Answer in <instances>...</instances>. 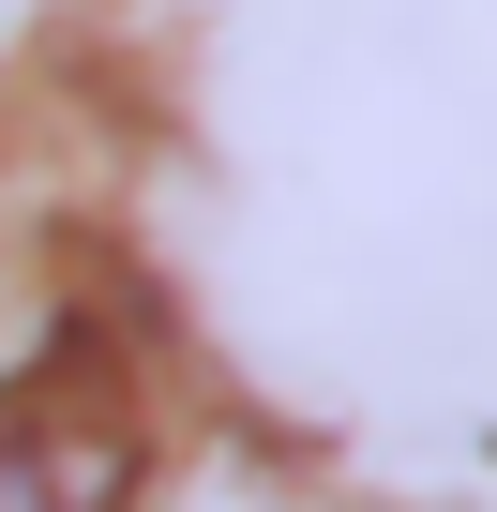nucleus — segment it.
I'll list each match as a JSON object with an SVG mask.
<instances>
[{
	"label": "nucleus",
	"instance_id": "obj_1",
	"mask_svg": "<svg viewBox=\"0 0 497 512\" xmlns=\"http://www.w3.org/2000/svg\"><path fill=\"white\" fill-rule=\"evenodd\" d=\"M136 467H151V407L91 332L0 377V512H121Z\"/></svg>",
	"mask_w": 497,
	"mask_h": 512
}]
</instances>
